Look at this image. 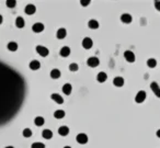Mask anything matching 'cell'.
<instances>
[{
    "label": "cell",
    "instance_id": "14",
    "mask_svg": "<svg viewBox=\"0 0 160 148\" xmlns=\"http://www.w3.org/2000/svg\"><path fill=\"white\" fill-rule=\"evenodd\" d=\"M62 90L66 96H69V94H71V91H72V87H71L70 84H65L63 86V88H62Z\"/></svg>",
    "mask_w": 160,
    "mask_h": 148
},
{
    "label": "cell",
    "instance_id": "36",
    "mask_svg": "<svg viewBox=\"0 0 160 148\" xmlns=\"http://www.w3.org/2000/svg\"><path fill=\"white\" fill-rule=\"evenodd\" d=\"M64 148H71V147H70V146H65Z\"/></svg>",
    "mask_w": 160,
    "mask_h": 148
},
{
    "label": "cell",
    "instance_id": "13",
    "mask_svg": "<svg viewBox=\"0 0 160 148\" xmlns=\"http://www.w3.org/2000/svg\"><path fill=\"white\" fill-rule=\"evenodd\" d=\"M59 54L62 57H68L70 55V48L68 46H63L59 50Z\"/></svg>",
    "mask_w": 160,
    "mask_h": 148
},
{
    "label": "cell",
    "instance_id": "21",
    "mask_svg": "<svg viewBox=\"0 0 160 148\" xmlns=\"http://www.w3.org/2000/svg\"><path fill=\"white\" fill-rule=\"evenodd\" d=\"M42 136L45 139H50L53 137V132L50 129H44L42 132Z\"/></svg>",
    "mask_w": 160,
    "mask_h": 148
},
{
    "label": "cell",
    "instance_id": "18",
    "mask_svg": "<svg viewBox=\"0 0 160 148\" xmlns=\"http://www.w3.org/2000/svg\"><path fill=\"white\" fill-rule=\"evenodd\" d=\"M58 134L60 136H67L69 134V127L67 126H60L58 128Z\"/></svg>",
    "mask_w": 160,
    "mask_h": 148
},
{
    "label": "cell",
    "instance_id": "31",
    "mask_svg": "<svg viewBox=\"0 0 160 148\" xmlns=\"http://www.w3.org/2000/svg\"><path fill=\"white\" fill-rule=\"evenodd\" d=\"M90 0H81L80 1V3H81V6H84V7H87V6H89L90 5Z\"/></svg>",
    "mask_w": 160,
    "mask_h": 148
},
{
    "label": "cell",
    "instance_id": "23",
    "mask_svg": "<svg viewBox=\"0 0 160 148\" xmlns=\"http://www.w3.org/2000/svg\"><path fill=\"white\" fill-rule=\"evenodd\" d=\"M44 123H45V120L42 116H36L34 119V124L36 126H42V125H44Z\"/></svg>",
    "mask_w": 160,
    "mask_h": 148
},
{
    "label": "cell",
    "instance_id": "3",
    "mask_svg": "<svg viewBox=\"0 0 160 148\" xmlns=\"http://www.w3.org/2000/svg\"><path fill=\"white\" fill-rule=\"evenodd\" d=\"M87 65H88L89 67L94 68V67H98V66L100 65V60H99L98 57H90V58H88V60H87Z\"/></svg>",
    "mask_w": 160,
    "mask_h": 148
},
{
    "label": "cell",
    "instance_id": "15",
    "mask_svg": "<svg viewBox=\"0 0 160 148\" xmlns=\"http://www.w3.org/2000/svg\"><path fill=\"white\" fill-rule=\"evenodd\" d=\"M24 11H25V13L27 14H30V15H32V14L35 13V11H36V8H35L34 5H28L25 9H24Z\"/></svg>",
    "mask_w": 160,
    "mask_h": 148
},
{
    "label": "cell",
    "instance_id": "12",
    "mask_svg": "<svg viewBox=\"0 0 160 148\" xmlns=\"http://www.w3.org/2000/svg\"><path fill=\"white\" fill-rule=\"evenodd\" d=\"M124 78L122 77H115L113 79V85L115 87H123L124 86Z\"/></svg>",
    "mask_w": 160,
    "mask_h": 148
},
{
    "label": "cell",
    "instance_id": "29",
    "mask_svg": "<svg viewBox=\"0 0 160 148\" xmlns=\"http://www.w3.org/2000/svg\"><path fill=\"white\" fill-rule=\"evenodd\" d=\"M79 69V66H78V64L76 63H72L69 65V70L70 71H77Z\"/></svg>",
    "mask_w": 160,
    "mask_h": 148
},
{
    "label": "cell",
    "instance_id": "10",
    "mask_svg": "<svg viewBox=\"0 0 160 148\" xmlns=\"http://www.w3.org/2000/svg\"><path fill=\"white\" fill-rule=\"evenodd\" d=\"M66 35H67L66 29H64V28L58 29V31H57V33H56V36H57L58 40H64V38L66 37Z\"/></svg>",
    "mask_w": 160,
    "mask_h": 148
},
{
    "label": "cell",
    "instance_id": "5",
    "mask_svg": "<svg viewBox=\"0 0 160 148\" xmlns=\"http://www.w3.org/2000/svg\"><path fill=\"white\" fill-rule=\"evenodd\" d=\"M150 89L153 90V92L155 93V96H156L157 98H160V87L156 81H153V82L150 84Z\"/></svg>",
    "mask_w": 160,
    "mask_h": 148
},
{
    "label": "cell",
    "instance_id": "27",
    "mask_svg": "<svg viewBox=\"0 0 160 148\" xmlns=\"http://www.w3.org/2000/svg\"><path fill=\"white\" fill-rule=\"evenodd\" d=\"M23 136L27 137V138L31 137V136H32V131H31L30 128H24V129H23Z\"/></svg>",
    "mask_w": 160,
    "mask_h": 148
},
{
    "label": "cell",
    "instance_id": "17",
    "mask_svg": "<svg viewBox=\"0 0 160 148\" xmlns=\"http://www.w3.org/2000/svg\"><path fill=\"white\" fill-rule=\"evenodd\" d=\"M29 67H30V69H32V70H37V69H40V67H41V64L39 60H32L30 65H29Z\"/></svg>",
    "mask_w": 160,
    "mask_h": 148
},
{
    "label": "cell",
    "instance_id": "32",
    "mask_svg": "<svg viewBox=\"0 0 160 148\" xmlns=\"http://www.w3.org/2000/svg\"><path fill=\"white\" fill-rule=\"evenodd\" d=\"M155 8H156L158 11H160V1H155Z\"/></svg>",
    "mask_w": 160,
    "mask_h": 148
},
{
    "label": "cell",
    "instance_id": "28",
    "mask_svg": "<svg viewBox=\"0 0 160 148\" xmlns=\"http://www.w3.org/2000/svg\"><path fill=\"white\" fill-rule=\"evenodd\" d=\"M31 148H45V145L43 143H40V141H36V143H33Z\"/></svg>",
    "mask_w": 160,
    "mask_h": 148
},
{
    "label": "cell",
    "instance_id": "11",
    "mask_svg": "<svg viewBox=\"0 0 160 148\" xmlns=\"http://www.w3.org/2000/svg\"><path fill=\"white\" fill-rule=\"evenodd\" d=\"M106 79H108V75L104 71H101V72H99L97 75V80L100 84H103L104 81H106Z\"/></svg>",
    "mask_w": 160,
    "mask_h": 148
},
{
    "label": "cell",
    "instance_id": "6",
    "mask_svg": "<svg viewBox=\"0 0 160 148\" xmlns=\"http://www.w3.org/2000/svg\"><path fill=\"white\" fill-rule=\"evenodd\" d=\"M124 57H125V59L128 62V63H134L135 59H136L135 54L133 53L132 50H126L125 53H124Z\"/></svg>",
    "mask_w": 160,
    "mask_h": 148
},
{
    "label": "cell",
    "instance_id": "34",
    "mask_svg": "<svg viewBox=\"0 0 160 148\" xmlns=\"http://www.w3.org/2000/svg\"><path fill=\"white\" fill-rule=\"evenodd\" d=\"M2 21H3V18H2V15H1V14H0V24H1V23H2Z\"/></svg>",
    "mask_w": 160,
    "mask_h": 148
},
{
    "label": "cell",
    "instance_id": "7",
    "mask_svg": "<svg viewBox=\"0 0 160 148\" xmlns=\"http://www.w3.org/2000/svg\"><path fill=\"white\" fill-rule=\"evenodd\" d=\"M82 46H84V49H90L93 46V41L90 37H84L82 40Z\"/></svg>",
    "mask_w": 160,
    "mask_h": 148
},
{
    "label": "cell",
    "instance_id": "20",
    "mask_svg": "<svg viewBox=\"0 0 160 148\" xmlns=\"http://www.w3.org/2000/svg\"><path fill=\"white\" fill-rule=\"evenodd\" d=\"M54 117L57 119V120L64 119L65 117V111H63V110H56L54 112Z\"/></svg>",
    "mask_w": 160,
    "mask_h": 148
},
{
    "label": "cell",
    "instance_id": "9",
    "mask_svg": "<svg viewBox=\"0 0 160 148\" xmlns=\"http://www.w3.org/2000/svg\"><path fill=\"white\" fill-rule=\"evenodd\" d=\"M50 99H52L53 101H55L56 103H58V104H63L64 103L63 97H62L60 94H58V93H53V94L50 96Z\"/></svg>",
    "mask_w": 160,
    "mask_h": 148
},
{
    "label": "cell",
    "instance_id": "22",
    "mask_svg": "<svg viewBox=\"0 0 160 148\" xmlns=\"http://www.w3.org/2000/svg\"><path fill=\"white\" fill-rule=\"evenodd\" d=\"M88 27L90 29H92V30H97L99 28V22L97 20H94V19H92V20H90V21L88 22Z\"/></svg>",
    "mask_w": 160,
    "mask_h": 148
},
{
    "label": "cell",
    "instance_id": "8",
    "mask_svg": "<svg viewBox=\"0 0 160 148\" xmlns=\"http://www.w3.org/2000/svg\"><path fill=\"white\" fill-rule=\"evenodd\" d=\"M44 24L41 23V22H37V23H35L33 24V27H32V30H33V32L35 33H41L43 32V30H44Z\"/></svg>",
    "mask_w": 160,
    "mask_h": 148
},
{
    "label": "cell",
    "instance_id": "26",
    "mask_svg": "<svg viewBox=\"0 0 160 148\" xmlns=\"http://www.w3.org/2000/svg\"><path fill=\"white\" fill-rule=\"evenodd\" d=\"M147 66H148L149 68H155V67L157 66V60H156L155 58H149V59L147 60Z\"/></svg>",
    "mask_w": 160,
    "mask_h": 148
},
{
    "label": "cell",
    "instance_id": "25",
    "mask_svg": "<svg viewBox=\"0 0 160 148\" xmlns=\"http://www.w3.org/2000/svg\"><path fill=\"white\" fill-rule=\"evenodd\" d=\"M7 47L10 52H15V50L18 49V44L15 42H10V43H8Z\"/></svg>",
    "mask_w": 160,
    "mask_h": 148
},
{
    "label": "cell",
    "instance_id": "4",
    "mask_svg": "<svg viewBox=\"0 0 160 148\" xmlns=\"http://www.w3.org/2000/svg\"><path fill=\"white\" fill-rule=\"evenodd\" d=\"M76 141L77 143H79L81 145H84V144L88 143V136H87V134H84V133H80V134L77 135Z\"/></svg>",
    "mask_w": 160,
    "mask_h": 148
},
{
    "label": "cell",
    "instance_id": "19",
    "mask_svg": "<svg viewBox=\"0 0 160 148\" xmlns=\"http://www.w3.org/2000/svg\"><path fill=\"white\" fill-rule=\"evenodd\" d=\"M24 25H25L24 19H23L22 17H18L17 20H15V27L19 29H22V28H24Z\"/></svg>",
    "mask_w": 160,
    "mask_h": 148
},
{
    "label": "cell",
    "instance_id": "33",
    "mask_svg": "<svg viewBox=\"0 0 160 148\" xmlns=\"http://www.w3.org/2000/svg\"><path fill=\"white\" fill-rule=\"evenodd\" d=\"M156 135H157V137H159V138H160V129H158V131H157Z\"/></svg>",
    "mask_w": 160,
    "mask_h": 148
},
{
    "label": "cell",
    "instance_id": "2",
    "mask_svg": "<svg viewBox=\"0 0 160 148\" xmlns=\"http://www.w3.org/2000/svg\"><path fill=\"white\" fill-rule=\"evenodd\" d=\"M146 97H147V94L144 90H140V91H138L137 92V94H136V97H135V101H136V103H143V102L145 101Z\"/></svg>",
    "mask_w": 160,
    "mask_h": 148
},
{
    "label": "cell",
    "instance_id": "30",
    "mask_svg": "<svg viewBox=\"0 0 160 148\" xmlns=\"http://www.w3.org/2000/svg\"><path fill=\"white\" fill-rule=\"evenodd\" d=\"M6 5H7L8 8H14L17 6V1H14V0H8L7 2H6Z\"/></svg>",
    "mask_w": 160,
    "mask_h": 148
},
{
    "label": "cell",
    "instance_id": "16",
    "mask_svg": "<svg viewBox=\"0 0 160 148\" xmlns=\"http://www.w3.org/2000/svg\"><path fill=\"white\" fill-rule=\"evenodd\" d=\"M133 20L132 15L128 13H124L121 15V21L123 22V23H131Z\"/></svg>",
    "mask_w": 160,
    "mask_h": 148
},
{
    "label": "cell",
    "instance_id": "35",
    "mask_svg": "<svg viewBox=\"0 0 160 148\" xmlns=\"http://www.w3.org/2000/svg\"><path fill=\"white\" fill-rule=\"evenodd\" d=\"M5 148H14V147H12V146H7V147H5Z\"/></svg>",
    "mask_w": 160,
    "mask_h": 148
},
{
    "label": "cell",
    "instance_id": "24",
    "mask_svg": "<svg viewBox=\"0 0 160 148\" xmlns=\"http://www.w3.org/2000/svg\"><path fill=\"white\" fill-rule=\"evenodd\" d=\"M60 77V71L59 69H52L50 71V78H53V79H58V78Z\"/></svg>",
    "mask_w": 160,
    "mask_h": 148
},
{
    "label": "cell",
    "instance_id": "1",
    "mask_svg": "<svg viewBox=\"0 0 160 148\" xmlns=\"http://www.w3.org/2000/svg\"><path fill=\"white\" fill-rule=\"evenodd\" d=\"M36 52H37V54H39L40 56H42V57L48 56V54H49L48 48L45 47V46H42V45H37V46H36Z\"/></svg>",
    "mask_w": 160,
    "mask_h": 148
}]
</instances>
